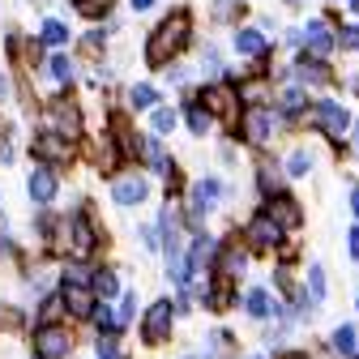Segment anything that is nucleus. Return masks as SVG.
I'll use <instances>...</instances> for the list:
<instances>
[{
    "label": "nucleus",
    "mask_w": 359,
    "mask_h": 359,
    "mask_svg": "<svg viewBox=\"0 0 359 359\" xmlns=\"http://www.w3.org/2000/svg\"><path fill=\"white\" fill-rule=\"evenodd\" d=\"M189 30H193V22H189V13H184V9L171 13V18L154 30L150 48H146V60H150V65H167V60H171V56L189 43Z\"/></svg>",
    "instance_id": "obj_1"
},
{
    "label": "nucleus",
    "mask_w": 359,
    "mask_h": 359,
    "mask_svg": "<svg viewBox=\"0 0 359 359\" xmlns=\"http://www.w3.org/2000/svg\"><path fill=\"white\" fill-rule=\"evenodd\" d=\"M240 128H244V142H252V146H265L269 137H274V128H278V116L269 111V107H261V103H252V107L244 111Z\"/></svg>",
    "instance_id": "obj_2"
},
{
    "label": "nucleus",
    "mask_w": 359,
    "mask_h": 359,
    "mask_svg": "<svg viewBox=\"0 0 359 359\" xmlns=\"http://www.w3.org/2000/svg\"><path fill=\"white\" fill-rule=\"evenodd\" d=\"M312 124H317L321 133H330V137L334 142H342L346 137V128H351V111L342 107V103H317V107H312Z\"/></svg>",
    "instance_id": "obj_3"
},
{
    "label": "nucleus",
    "mask_w": 359,
    "mask_h": 359,
    "mask_svg": "<svg viewBox=\"0 0 359 359\" xmlns=\"http://www.w3.org/2000/svg\"><path fill=\"white\" fill-rule=\"evenodd\" d=\"M34 351H39V359H69L73 338H69V330H60V325H39Z\"/></svg>",
    "instance_id": "obj_4"
},
{
    "label": "nucleus",
    "mask_w": 359,
    "mask_h": 359,
    "mask_svg": "<svg viewBox=\"0 0 359 359\" xmlns=\"http://www.w3.org/2000/svg\"><path fill=\"white\" fill-rule=\"evenodd\" d=\"M95 295H99V291H95V283L86 287V283L77 278V283H65V295H60V299L69 304V312H73V317H90V312L99 308V304H95Z\"/></svg>",
    "instance_id": "obj_5"
},
{
    "label": "nucleus",
    "mask_w": 359,
    "mask_h": 359,
    "mask_svg": "<svg viewBox=\"0 0 359 359\" xmlns=\"http://www.w3.org/2000/svg\"><path fill=\"white\" fill-rule=\"evenodd\" d=\"M167 334H171V304L158 299V304L146 312V342L158 346V342H167Z\"/></svg>",
    "instance_id": "obj_6"
},
{
    "label": "nucleus",
    "mask_w": 359,
    "mask_h": 359,
    "mask_svg": "<svg viewBox=\"0 0 359 359\" xmlns=\"http://www.w3.org/2000/svg\"><path fill=\"white\" fill-rule=\"evenodd\" d=\"M248 240H252L257 248H274V244H283V227H278L269 214H261V218L248 222Z\"/></svg>",
    "instance_id": "obj_7"
},
{
    "label": "nucleus",
    "mask_w": 359,
    "mask_h": 359,
    "mask_svg": "<svg viewBox=\"0 0 359 359\" xmlns=\"http://www.w3.org/2000/svg\"><path fill=\"white\" fill-rule=\"evenodd\" d=\"M26 189H30V197H34L39 205H48V201L56 197V175H52V167H39V171H30Z\"/></svg>",
    "instance_id": "obj_8"
},
{
    "label": "nucleus",
    "mask_w": 359,
    "mask_h": 359,
    "mask_svg": "<svg viewBox=\"0 0 359 359\" xmlns=\"http://www.w3.org/2000/svg\"><path fill=\"white\" fill-rule=\"evenodd\" d=\"M265 214L274 218L278 227H299V218H304V214H299V201H291V197H278V201H269V205H265Z\"/></svg>",
    "instance_id": "obj_9"
},
{
    "label": "nucleus",
    "mask_w": 359,
    "mask_h": 359,
    "mask_svg": "<svg viewBox=\"0 0 359 359\" xmlns=\"http://www.w3.org/2000/svg\"><path fill=\"white\" fill-rule=\"evenodd\" d=\"M111 197H116V205H137V201L146 197V180H142V175H128V180H120V184L111 189Z\"/></svg>",
    "instance_id": "obj_10"
},
{
    "label": "nucleus",
    "mask_w": 359,
    "mask_h": 359,
    "mask_svg": "<svg viewBox=\"0 0 359 359\" xmlns=\"http://www.w3.org/2000/svg\"><path fill=\"white\" fill-rule=\"evenodd\" d=\"M34 154L52 158V163H65L69 158V142H60V133H43V137L34 142Z\"/></svg>",
    "instance_id": "obj_11"
},
{
    "label": "nucleus",
    "mask_w": 359,
    "mask_h": 359,
    "mask_svg": "<svg viewBox=\"0 0 359 359\" xmlns=\"http://www.w3.org/2000/svg\"><path fill=\"white\" fill-rule=\"evenodd\" d=\"M218 193H222L218 180H201V184H193V214H210L214 201H218Z\"/></svg>",
    "instance_id": "obj_12"
},
{
    "label": "nucleus",
    "mask_w": 359,
    "mask_h": 359,
    "mask_svg": "<svg viewBox=\"0 0 359 359\" xmlns=\"http://www.w3.org/2000/svg\"><path fill=\"white\" fill-rule=\"evenodd\" d=\"M90 252H95V227L77 214L73 218V257H90Z\"/></svg>",
    "instance_id": "obj_13"
},
{
    "label": "nucleus",
    "mask_w": 359,
    "mask_h": 359,
    "mask_svg": "<svg viewBox=\"0 0 359 359\" xmlns=\"http://www.w3.org/2000/svg\"><path fill=\"white\" fill-rule=\"evenodd\" d=\"M304 39H308V48L317 52V56H325L330 48H334V30L325 26V22H308V30H304Z\"/></svg>",
    "instance_id": "obj_14"
},
{
    "label": "nucleus",
    "mask_w": 359,
    "mask_h": 359,
    "mask_svg": "<svg viewBox=\"0 0 359 359\" xmlns=\"http://www.w3.org/2000/svg\"><path fill=\"white\" fill-rule=\"evenodd\" d=\"M236 52L240 56H265V34L261 30H240L236 34Z\"/></svg>",
    "instance_id": "obj_15"
},
{
    "label": "nucleus",
    "mask_w": 359,
    "mask_h": 359,
    "mask_svg": "<svg viewBox=\"0 0 359 359\" xmlns=\"http://www.w3.org/2000/svg\"><path fill=\"white\" fill-rule=\"evenodd\" d=\"M299 81H304V86H325V81H330V69H325L321 60H308V56H304V60H299Z\"/></svg>",
    "instance_id": "obj_16"
},
{
    "label": "nucleus",
    "mask_w": 359,
    "mask_h": 359,
    "mask_svg": "<svg viewBox=\"0 0 359 359\" xmlns=\"http://www.w3.org/2000/svg\"><path fill=\"white\" fill-rule=\"evenodd\" d=\"M231 99H236V95H231V86H210L205 95H201V103H210L214 111H231Z\"/></svg>",
    "instance_id": "obj_17"
},
{
    "label": "nucleus",
    "mask_w": 359,
    "mask_h": 359,
    "mask_svg": "<svg viewBox=\"0 0 359 359\" xmlns=\"http://www.w3.org/2000/svg\"><path fill=\"white\" fill-rule=\"evenodd\" d=\"M52 120L60 124V137H77V111H73V107L56 103V107H52Z\"/></svg>",
    "instance_id": "obj_18"
},
{
    "label": "nucleus",
    "mask_w": 359,
    "mask_h": 359,
    "mask_svg": "<svg viewBox=\"0 0 359 359\" xmlns=\"http://www.w3.org/2000/svg\"><path fill=\"white\" fill-rule=\"evenodd\" d=\"M240 269H244V252H240V248H222V261H218V274H222V278H236Z\"/></svg>",
    "instance_id": "obj_19"
},
{
    "label": "nucleus",
    "mask_w": 359,
    "mask_h": 359,
    "mask_svg": "<svg viewBox=\"0 0 359 359\" xmlns=\"http://www.w3.org/2000/svg\"><path fill=\"white\" fill-rule=\"evenodd\" d=\"M330 342H334V351H338V355H355V330H351V325H338Z\"/></svg>",
    "instance_id": "obj_20"
},
{
    "label": "nucleus",
    "mask_w": 359,
    "mask_h": 359,
    "mask_svg": "<svg viewBox=\"0 0 359 359\" xmlns=\"http://www.w3.org/2000/svg\"><path fill=\"white\" fill-rule=\"evenodd\" d=\"M308 291H312V304H321V299H325V269H321V265H312V269H308Z\"/></svg>",
    "instance_id": "obj_21"
},
{
    "label": "nucleus",
    "mask_w": 359,
    "mask_h": 359,
    "mask_svg": "<svg viewBox=\"0 0 359 359\" xmlns=\"http://www.w3.org/2000/svg\"><path fill=\"white\" fill-rule=\"evenodd\" d=\"M274 308H278V304H269L265 291H248V312H252V317H269Z\"/></svg>",
    "instance_id": "obj_22"
},
{
    "label": "nucleus",
    "mask_w": 359,
    "mask_h": 359,
    "mask_svg": "<svg viewBox=\"0 0 359 359\" xmlns=\"http://www.w3.org/2000/svg\"><path fill=\"white\" fill-rule=\"evenodd\" d=\"M48 69H52V81H60V86H69V81H73V60H69V56H52V65H48Z\"/></svg>",
    "instance_id": "obj_23"
},
{
    "label": "nucleus",
    "mask_w": 359,
    "mask_h": 359,
    "mask_svg": "<svg viewBox=\"0 0 359 359\" xmlns=\"http://www.w3.org/2000/svg\"><path fill=\"white\" fill-rule=\"evenodd\" d=\"M308 171H312V154L308 150H295L287 158V175H308Z\"/></svg>",
    "instance_id": "obj_24"
},
{
    "label": "nucleus",
    "mask_w": 359,
    "mask_h": 359,
    "mask_svg": "<svg viewBox=\"0 0 359 359\" xmlns=\"http://www.w3.org/2000/svg\"><path fill=\"white\" fill-rule=\"evenodd\" d=\"M189 128L197 133V137H205L210 133V111L205 107H189Z\"/></svg>",
    "instance_id": "obj_25"
},
{
    "label": "nucleus",
    "mask_w": 359,
    "mask_h": 359,
    "mask_svg": "<svg viewBox=\"0 0 359 359\" xmlns=\"http://www.w3.org/2000/svg\"><path fill=\"white\" fill-rule=\"evenodd\" d=\"M95 291L107 299V295H116L120 291V283H116V274H107V269H99V274H95Z\"/></svg>",
    "instance_id": "obj_26"
},
{
    "label": "nucleus",
    "mask_w": 359,
    "mask_h": 359,
    "mask_svg": "<svg viewBox=\"0 0 359 359\" xmlns=\"http://www.w3.org/2000/svg\"><path fill=\"white\" fill-rule=\"evenodd\" d=\"M146 158H150V167H154V171H167V158H163L158 137H146Z\"/></svg>",
    "instance_id": "obj_27"
},
{
    "label": "nucleus",
    "mask_w": 359,
    "mask_h": 359,
    "mask_svg": "<svg viewBox=\"0 0 359 359\" xmlns=\"http://www.w3.org/2000/svg\"><path fill=\"white\" fill-rule=\"evenodd\" d=\"M65 39H69V30H65L60 22H48V26H43V43H52V48H60Z\"/></svg>",
    "instance_id": "obj_28"
},
{
    "label": "nucleus",
    "mask_w": 359,
    "mask_h": 359,
    "mask_svg": "<svg viewBox=\"0 0 359 359\" xmlns=\"http://www.w3.org/2000/svg\"><path fill=\"white\" fill-rule=\"evenodd\" d=\"M154 86H133V107H154Z\"/></svg>",
    "instance_id": "obj_29"
},
{
    "label": "nucleus",
    "mask_w": 359,
    "mask_h": 359,
    "mask_svg": "<svg viewBox=\"0 0 359 359\" xmlns=\"http://www.w3.org/2000/svg\"><path fill=\"white\" fill-rule=\"evenodd\" d=\"M175 128V111L171 107H158L154 111V133H171Z\"/></svg>",
    "instance_id": "obj_30"
},
{
    "label": "nucleus",
    "mask_w": 359,
    "mask_h": 359,
    "mask_svg": "<svg viewBox=\"0 0 359 359\" xmlns=\"http://www.w3.org/2000/svg\"><path fill=\"white\" fill-rule=\"evenodd\" d=\"M283 111H287V116L304 111V90H287V95H283Z\"/></svg>",
    "instance_id": "obj_31"
},
{
    "label": "nucleus",
    "mask_w": 359,
    "mask_h": 359,
    "mask_svg": "<svg viewBox=\"0 0 359 359\" xmlns=\"http://www.w3.org/2000/svg\"><path fill=\"white\" fill-rule=\"evenodd\" d=\"M261 95H265V86H261V81H252V86H240V99H248V103H261Z\"/></svg>",
    "instance_id": "obj_32"
},
{
    "label": "nucleus",
    "mask_w": 359,
    "mask_h": 359,
    "mask_svg": "<svg viewBox=\"0 0 359 359\" xmlns=\"http://www.w3.org/2000/svg\"><path fill=\"white\" fill-rule=\"evenodd\" d=\"M116 338H99V359H116Z\"/></svg>",
    "instance_id": "obj_33"
},
{
    "label": "nucleus",
    "mask_w": 359,
    "mask_h": 359,
    "mask_svg": "<svg viewBox=\"0 0 359 359\" xmlns=\"http://www.w3.org/2000/svg\"><path fill=\"white\" fill-rule=\"evenodd\" d=\"M342 48H359V26H346L342 30Z\"/></svg>",
    "instance_id": "obj_34"
},
{
    "label": "nucleus",
    "mask_w": 359,
    "mask_h": 359,
    "mask_svg": "<svg viewBox=\"0 0 359 359\" xmlns=\"http://www.w3.org/2000/svg\"><path fill=\"white\" fill-rule=\"evenodd\" d=\"M278 184V175H274V167H261V189H274Z\"/></svg>",
    "instance_id": "obj_35"
},
{
    "label": "nucleus",
    "mask_w": 359,
    "mask_h": 359,
    "mask_svg": "<svg viewBox=\"0 0 359 359\" xmlns=\"http://www.w3.org/2000/svg\"><path fill=\"white\" fill-rule=\"evenodd\" d=\"M133 308H137V295H124V308H120V321L133 317Z\"/></svg>",
    "instance_id": "obj_36"
},
{
    "label": "nucleus",
    "mask_w": 359,
    "mask_h": 359,
    "mask_svg": "<svg viewBox=\"0 0 359 359\" xmlns=\"http://www.w3.org/2000/svg\"><path fill=\"white\" fill-rule=\"evenodd\" d=\"M142 244H146V248H158V240H154V227H146V231H142Z\"/></svg>",
    "instance_id": "obj_37"
},
{
    "label": "nucleus",
    "mask_w": 359,
    "mask_h": 359,
    "mask_svg": "<svg viewBox=\"0 0 359 359\" xmlns=\"http://www.w3.org/2000/svg\"><path fill=\"white\" fill-rule=\"evenodd\" d=\"M346 240H351V257H355V261H359V227H355V231H351V236H346Z\"/></svg>",
    "instance_id": "obj_38"
},
{
    "label": "nucleus",
    "mask_w": 359,
    "mask_h": 359,
    "mask_svg": "<svg viewBox=\"0 0 359 359\" xmlns=\"http://www.w3.org/2000/svg\"><path fill=\"white\" fill-rule=\"evenodd\" d=\"M150 5H154V0H133V9H137V13H142V9H150Z\"/></svg>",
    "instance_id": "obj_39"
},
{
    "label": "nucleus",
    "mask_w": 359,
    "mask_h": 359,
    "mask_svg": "<svg viewBox=\"0 0 359 359\" xmlns=\"http://www.w3.org/2000/svg\"><path fill=\"white\" fill-rule=\"evenodd\" d=\"M351 210H355V218H359V189L351 193Z\"/></svg>",
    "instance_id": "obj_40"
},
{
    "label": "nucleus",
    "mask_w": 359,
    "mask_h": 359,
    "mask_svg": "<svg viewBox=\"0 0 359 359\" xmlns=\"http://www.w3.org/2000/svg\"><path fill=\"white\" fill-rule=\"evenodd\" d=\"M189 359H214V355H210V351H197V355H189Z\"/></svg>",
    "instance_id": "obj_41"
},
{
    "label": "nucleus",
    "mask_w": 359,
    "mask_h": 359,
    "mask_svg": "<svg viewBox=\"0 0 359 359\" xmlns=\"http://www.w3.org/2000/svg\"><path fill=\"white\" fill-rule=\"evenodd\" d=\"M283 359H308V355H283Z\"/></svg>",
    "instance_id": "obj_42"
},
{
    "label": "nucleus",
    "mask_w": 359,
    "mask_h": 359,
    "mask_svg": "<svg viewBox=\"0 0 359 359\" xmlns=\"http://www.w3.org/2000/svg\"><path fill=\"white\" fill-rule=\"evenodd\" d=\"M346 5H351V9H359V0H346Z\"/></svg>",
    "instance_id": "obj_43"
},
{
    "label": "nucleus",
    "mask_w": 359,
    "mask_h": 359,
    "mask_svg": "<svg viewBox=\"0 0 359 359\" xmlns=\"http://www.w3.org/2000/svg\"><path fill=\"white\" fill-rule=\"evenodd\" d=\"M0 95H5V81H0Z\"/></svg>",
    "instance_id": "obj_44"
}]
</instances>
